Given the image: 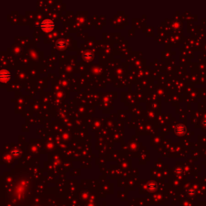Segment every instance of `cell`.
<instances>
[{
  "label": "cell",
  "mask_w": 206,
  "mask_h": 206,
  "mask_svg": "<svg viewBox=\"0 0 206 206\" xmlns=\"http://www.w3.org/2000/svg\"><path fill=\"white\" fill-rule=\"evenodd\" d=\"M40 27H41L44 31H50L53 29L54 23H53V22L49 20V19H45V20H43V21L41 23Z\"/></svg>",
  "instance_id": "6da1fadb"
},
{
  "label": "cell",
  "mask_w": 206,
  "mask_h": 206,
  "mask_svg": "<svg viewBox=\"0 0 206 206\" xmlns=\"http://www.w3.org/2000/svg\"><path fill=\"white\" fill-rule=\"evenodd\" d=\"M9 79H10V73L6 70H3L1 72V80L3 82H7Z\"/></svg>",
  "instance_id": "7a4b0ae2"
}]
</instances>
